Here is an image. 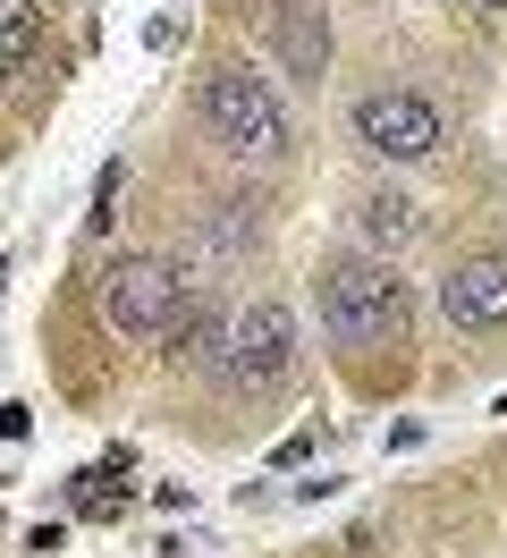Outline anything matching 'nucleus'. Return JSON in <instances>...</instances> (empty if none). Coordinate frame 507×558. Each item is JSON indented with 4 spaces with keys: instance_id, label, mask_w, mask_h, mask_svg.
<instances>
[{
    "instance_id": "0eeeda50",
    "label": "nucleus",
    "mask_w": 507,
    "mask_h": 558,
    "mask_svg": "<svg viewBox=\"0 0 507 558\" xmlns=\"http://www.w3.org/2000/svg\"><path fill=\"white\" fill-rule=\"evenodd\" d=\"M279 69L304 76V85H322V69H330V17H322L313 0H288V9H279Z\"/></svg>"
},
{
    "instance_id": "423d86ee",
    "label": "nucleus",
    "mask_w": 507,
    "mask_h": 558,
    "mask_svg": "<svg viewBox=\"0 0 507 558\" xmlns=\"http://www.w3.org/2000/svg\"><path fill=\"white\" fill-rule=\"evenodd\" d=\"M439 314L457 330H499L507 322V254H466L439 279Z\"/></svg>"
},
{
    "instance_id": "9d476101",
    "label": "nucleus",
    "mask_w": 507,
    "mask_h": 558,
    "mask_svg": "<svg viewBox=\"0 0 507 558\" xmlns=\"http://www.w3.org/2000/svg\"><path fill=\"white\" fill-rule=\"evenodd\" d=\"M128 508V449L101 457L94 474H76V517H119Z\"/></svg>"
},
{
    "instance_id": "39448f33",
    "label": "nucleus",
    "mask_w": 507,
    "mask_h": 558,
    "mask_svg": "<svg viewBox=\"0 0 507 558\" xmlns=\"http://www.w3.org/2000/svg\"><path fill=\"white\" fill-rule=\"evenodd\" d=\"M288 364H297V314L279 296H254L245 314H229V348H220L229 389H279Z\"/></svg>"
},
{
    "instance_id": "6e6552de",
    "label": "nucleus",
    "mask_w": 507,
    "mask_h": 558,
    "mask_svg": "<svg viewBox=\"0 0 507 558\" xmlns=\"http://www.w3.org/2000/svg\"><path fill=\"white\" fill-rule=\"evenodd\" d=\"M414 229H423V220H414V204H406V195H389V186H372L364 204H355V238L381 245V254H398Z\"/></svg>"
},
{
    "instance_id": "1a4fd4ad",
    "label": "nucleus",
    "mask_w": 507,
    "mask_h": 558,
    "mask_svg": "<svg viewBox=\"0 0 507 558\" xmlns=\"http://www.w3.org/2000/svg\"><path fill=\"white\" fill-rule=\"evenodd\" d=\"M43 51V9L34 0H0V76H17Z\"/></svg>"
},
{
    "instance_id": "7ed1b4c3",
    "label": "nucleus",
    "mask_w": 507,
    "mask_h": 558,
    "mask_svg": "<svg viewBox=\"0 0 507 558\" xmlns=\"http://www.w3.org/2000/svg\"><path fill=\"white\" fill-rule=\"evenodd\" d=\"M178 305H186V271L169 254H119L101 271V314H110V330H128V339H161L169 322H178Z\"/></svg>"
},
{
    "instance_id": "f03ea898",
    "label": "nucleus",
    "mask_w": 507,
    "mask_h": 558,
    "mask_svg": "<svg viewBox=\"0 0 507 558\" xmlns=\"http://www.w3.org/2000/svg\"><path fill=\"white\" fill-rule=\"evenodd\" d=\"M195 110H203V128H212V144L237 153V161H279V153H288V102H279V85H270L254 60L203 69Z\"/></svg>"
},
{
    "instance_id": "f257e3e1",
    "label": "nucleus",
    "mask_w": 507,
    "mask_h": 558,
    "mask_svg": "<svg viewBox=\"0 0 507 558\" xmlns=\"http://www.w3.org/2000/svg\"><path fill=\"white\" fill-rule=\"evenodd\" d=\"M313 305L338 348H398L406 339V279L389 254H330L313 271Z\"/></svg>"
},
{
    "instance_id": "f8f14e48",
    "label": "nucleus",
    "mask_w": 507,
    "mask_h": 558,
    "mask_svg": "<svg viewBox=\"0 0 507 558\" xmlns=\"http://www.w3.org/2000/svg\"><path fill=\"white\" fill-rule=\"evenodd\" d=\"M491 9H507V0H491Z\"/></svg>"
},
{
    "instance_id": "20e7f679",
    "label": "nucleus",
    "mask_w": 507,
    "mask_h": 558,
    "mask_svg": "<svg viewBox=\"0 0 507 558\" xmlns=\"http://www.w3.org/2000/svg\"><path fill=\"white\" fill-rule=\"evenodd\" d=\"M347 128H355V144H364L372 161H432L439 144H448V119H439V102H423V94H406V85H381V94H355V110H347Z\"/></svg>"
},
{
    "instance_id": "9b49d317",
    "label": "nucleus",
    "mask_w": 507,
    "mask_h": 558,
    "mask_svg": "<svg viewBox=\"0 0 507 558\" xmlns=\"http://www.w3.org/2000/svg\"><path fill=\"white\" fill-rule=\"evenodd\" d=\"M119 195H128V170H119V161H101V178H94V211H85V229H110V220H119Z\"/></svg>"
}]
</instances>
